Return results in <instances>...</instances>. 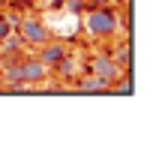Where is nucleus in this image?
<instances>
[{
	"label": "nucleus",
	"instance_id": "nucleus-1",
	"mask_svg": "<svg viewBox=\"0 0 156 150\" xmlns=\"http://www.w3.org/2000/svg\"><path fill=\"white\" fill-rule=\"evenodd\" d=\"M120 27V18L111 6H90L84 12V30L93 39H111Z\"/></svg>",
	"mask_w": 156,
	"mask_h": 150
},
{
	"label": "nucleus",
	"instance_id": "nucleus-2",
	"mask_svg": "<svg viewBox=\"0 0 156 150\" xmlns=\"http://www.w3.org/2000/svg\"><path fill=\"white\" fill-rule=\"evenodd\" d=\"M18 39L24 42V45H33V48H39L42 42H48L51 39V33H48V27H45V21L42 18H21L18 21Z\"/></svg>",
	"mask_w": 156,
	"mask_h": 150
},
{
	"label": "nucleus",
	"instance_id": "nucleus-3",
	"mask_svg": "<svg viewBox=\"0 0 156 150\" xmlns=\"http://www.w3.org/2000/svg\"><path fill=\"white\" fill-rule=\"evenodd\" d=\"M48 72H51V69H48L39 57H21L18 60V78L24 81V84H30V87L48 81Z\"/></svg>",
	"mask_w": 156,
	"mask_h": 150
},
{
	"label": "nucleus",
	"instance_id": "nucleus-4",
	"mask_svg": "<svg viewBox=\"0 0 156 150\" xmlns=\"http://www.w3.org/2000/svg\"><path fill=\"white\" fill-rule=\"evenodd\" d=\"M90 69H93V75L105 78L108 84H114L117 78H120V63H117L114 57H108V54H93L90 57Z\"/></svg>",
	"mask_w": 156,
	"mask_h": 150
},
{
	"label": "nucleus",
	"instance_id": "nucleus-5",
	"mask_svg": "<svg viewBox=\"0 0 156 150\" xmlns=\"http://www.w3.org/2000/svg\"><path fill=\"white\" fill-rule=\"evenodd\" d=\"M36 57L48 66V69H54L60 60L66 57V45H63V42H57V39H48V42H42V45H39Z\"/></svg>",
	"mask_w": 156,
	"mask_h": 150
},
{
	"label": "nucleus",
	"instance_id": "nucleus-6",
	"mask_svg": "<svg viewBox=\"0 0 156 150\" xmlns=\"http://www.w3.org/2000/svg\"><path fill=\"white\" fill-rule=\"evenodd\" d=\"M111 84L105 81V78H99V75H87V78H81L78 81V93H105Z\"/></svg>",
	"mask_w": 156,
	"mask_h": 150
},
{
	"label": "nucleus",
	"instance_id": "nucleus-7",
	"mask_svg": "<svg viewBox=\"0 0 156 150\" xmlns=\"http://www.w3.org/2000/svg\"><path fill=\"white\" fill-rule=\"evenodd\" d=\"M9 36H12V21L6 15H0V42H6Z\"/></svg>",
	"mask_w": 156,
	"mask_h": 150
}]
</instances>
